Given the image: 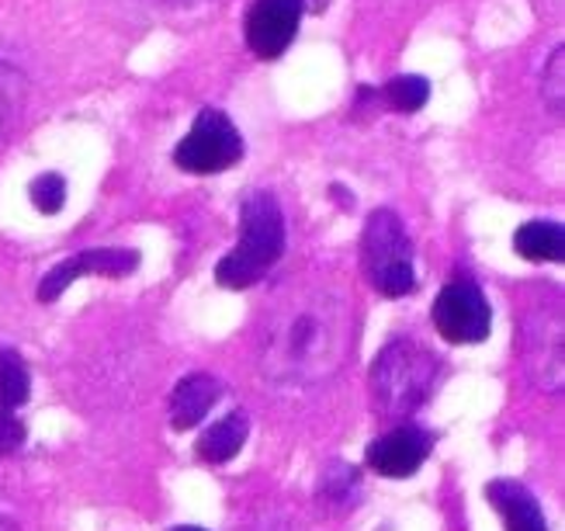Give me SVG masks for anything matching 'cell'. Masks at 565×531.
<instances>
[{"label": "cell", "mask_w": 565, "mask_h": 531, "mask_svg": "<svg viewBox=\"0 0 565 531\" xmlns=\"http://www.w3.org/2000/svg\"><path fill=\"white\" fill-rule=\"evenodd\" d=\"M354 344V320L343 296L312 293L302 296L271 320L264 330L260 372L275 385L306 390L333 379Z\"/></svg>", "instance_id": "6da1fadb"}, {"label": "cell", "mask_w": 565, "mask_h": 531, "mask_svg": "<svg viewBox=\"0 0 565 531\" xmlns=\"http://www.w3.org/2000/svg\"><path fill=\"white\" fill-rule=\"evenodd\" d=\"M285 212L271 191H250L239 205V244L215 264L223 288H250L275 268L285 254Z\"/></svg>", "instance_id": "7a4b0ae2"}, {"label": "cell", "mask_w": 565, "mask_h": 531, "mask_svg": "<svg viewBox=\"0 0 565 531\" xmlns=\"http://www.w3.org/2000/svg\"><path fill=\"white\" fill-rule=\"evenodd\" d=\"M361 268L367 285L385 299H403L416 288L413 240L392 209H375L361 230Z\"/></svg>", "instance_id": "3957f363"}, {"label": "cell", "mask_w": 565, "mask_h": 531, "mask_svg": "<svg viewBox=\"0 0 565 531\" xmlns=\"http://www.w3.org/2000/svg\"><path fill=\"white\" fill-rule=\"evenodd\" d=\"M437 385V361L413 341H392L372 365V393L385 414H413Z\"/></svg>", "instance_id": "277c9868"}, {"label": "cell", "mask_w": 565, "mask_h": 531, "mask_svg": "<svg viewBox=\"0 0 565 531\" xmlns=\"http://www.w3.org/2000/svg\"><path fill=\"white\" fill-rule=\"evenodd\" d=\"M247 147L233 126V118L218 108H202L194 115L188 136L174 147V163L188 174H223L243 160Z\"/></svg>", "instance_id": "5b68a950"}, {"label": "cell", "mask_w": 565, "mask_h": 531, "mask_svg": "<svg viewBox=\"0 0 565 531\" xmlns=\"http://www.w3.org/2000/svg\"><path fill=\"white\" fill-rule=\"evenodd\" d=\"M434 327L448 344H482L493 330V309L476 282L458 278L437 293Z\"/></svg>", "instance_id": "8992f818"}, {"label": "cell", "mask_w": 565, "mask_h": 531, "mask_svg": "<svg viewBox=\"0 0 565 531\" xmlns=\"http://www.w3.org/2000/svg\"><path fill=\"white\" fill-rule=\"evenodd\" d=\"M302 0H254L243 18V39L257 60H278L299 35L302 25Z\"/></svg>", "instance_id": "52a82bcc"}, {"label": "cell", "mask_w": 565, "mask_h": 531, "mask_svg": "<svg viewBox=\"0 0 565 531\" xmlns=\"http://www.w3.org/2000/svg\"><path fill=\"white\" fill-rule=\"evenodd\" d=\"M139 272V251L129 247H94L84 254H73L45 272L39 285V302H56L77 278H129Z\"/></svg>", "instance_id": "ba28073f"}, {"label": "cell", "mask_w": 565, "mask_h": 531, "mask_svg": "<svg viewBox=\"0 0 565 531\" xmlns=\"http://www.w3.org/2000/svg\"><path fill=\"white\" fill-rule=\"evenodd\" d=\"M434 438L420 427H396L385 431L364 452V466L385 479H406L427 463Z\"/></svg>", "instance_id": "9c48e42d"}, {"label": "cell", "mask_w": 565, "mask_h": 531, "mask_svg": "<svg viewBox=\"0 0 565 531\" xmlns=\"http://www.w3.org/2000/svg\"><path fill=\"white\" fill-rule=\"evenodd\" d=\"M223 396V385H218L215 375H205V372H191L184 375L174 393H170V403H167V417H170V427L174 431H191L199 427L209 410L215 406V400Z\"/></svg>", "instance_id": "30bf717a"}, {"label": "cell", "mask_w": 565, "mask_h": 531, "mask_svg": "<svg viewBox=\"0 0 565 531\" xmlns=\"http://www.w3.org/2000/svg\"><path fill=\"white\" fill-rule=\"evenodd\" d=\"M486 493H489V503L500 511L507 531H548L542 507H537V500L521 487V482L497 479V482H489Z\"/></svg>", "instance_id": "8fae6325"}, {"label": "cell", "mask_w": 565, "mask_h": 531, "mask_svg": "<svg viewBox=\"0 0 565 531\" xmlns=\"http://www.w3.org/2000/svg\"><path fill=\"white\" fill-rule=\"evenodd\" d=\"M430 102V81L420 74H403L392 77L382 87H361L358 91V108H385V111H399V115H413L420 111Z\"/></svg>", "instance_id": "7c38bea8"}, {"label": "cell", "mask_w": 565, "mask_h": 531, "mask_svg": "<svg viewBox=\"0 0 565 531\" xmlns=\"http://www.w3.org/2000/svg\"><path fill=\"white\" fill-rule=\"evenodd\" d=\"M247 438H250V421H247V414L236 410V414L212 424L202 438L194 442V455L209 466H226L230 458H236L239 448L247 445Z\"/></svg>", "instance_id": "4fadbf2b"}, {"label": "cell", "mask_w": 565, "mask_h": 531, "mask_svg": "<svg viewBox=\"0 0 565 531\" xmlns=\"http://www.w3.org/2000/svg\"><path fill=\"white\" fill-rule=\"evenodd\" d=\"M513 251H518L524 261H562L565 257V233L558 223H545L534 220L524 223L518 233H513Z\"/></svg>", "instance_id": "5bb4252c"}, {"label": "cell", "mask_w": 565, "mask_h": 531, "mask_svg": "<svg viewBox=\"0 0 565 531\" xmlns=\"http://www.w3.org/2000/svg\"><path fill=\"white\" fill-rule=\"evenodd\" d=\"M32 396V375L14 348H0V410H18Z\"/></svg>", "instance_id": "9a60e30c"}, {"label": "cell", "mask_w": 565, "mask_h": 531, "mask_svg": "<svg viewBox=\"0 0 565 531\" xmlns=\"http://www.w3.org/2000/svg\"><path fill=\"white\" fill-rule=\"evenodd\" d=\"M29 98V81L18 66L0 63V136L11 129V123L21 115V105Z\"/></svg>", "instance_id": "2e32d148"}, {"label": "cell", "mask_w": 565, "mask_h": 531, "mask_svg": "<svg viewBox=\"0 0 565 531\" xmlns=\"http://www.w3.org/2000/svg\"><path fill=\"white\" fill-rule=\"evenodd\" d=\"M29 199H32V205L42 212V215H56L63 205H66V178H60V174H39L32 184H29Z\"/></svg>", "instance_id": "e0dca14e"}, {"label": "cell", "mask_w": 565, "mask_h": 531, "mask_svg": "<svg viewBox=\"0 0 565 531\" xmlns=\"http://www.w3.org/2000/svg\"><path fill=\"white\" fill-rule=\"evenodd\" d=\"M565 45H555L548 63H545V74H542V98L548 105V111L562 115L565 111Z\"/></svg>", "instance_id": "ac0fdd59"}, {"label": "cell", "mask_w": 565, "mask_h": 531, "mask_svg": "<svg viewBox=\"0 0 565 531\" xmlns=\"http://www.w3.org/2000/svg\"><path fill=\"white\" fill-rule=\"evenodd\" d=\"M24 438H29V427L21 424V417L14 414V410H0V458L14 455Z\"/></svg>", "instance_id": "d6986e66"}, {"label": "cell", "mask_w": 565, "mask_h": 531, "mask_svg": "<svg viewBox=\"0 0 565 531\" xmlns=\"http://www.w3.org/2000/svg\"><path fill=\"white\" fill-rule=\"evenodd\" d=\"M330 4H333V0H302V8H306V11H312V14H323Z\"/></svg>", "instance_id": "ffe728a7"}, {"label": "cell", "mask_w": 565, "mask_h": 531, "mask_svg": "<svg viewBox=\"0 0 565 531\" xmlns=\"http://www.w3.org/2000/svg\"><path fill=\"white\" fill-rule=\"evenodd\" d=\"M167 8H194V4H205V0H160Z\"/></svg>", "instance_id": "44dd1931"}, {"label": "cell", "mask_w": 565, "mask_h": 531, "mask_svg": "<svg viewBox=\"0 0 565 531\" xmlns=\"http://www.w3.org/2000/svg\"><path fill=\"white\" fill-rule=\"evenodd\" d=\"M0 531H18V528H14V524H11L8 518H0Z\"/></svg>", "instance_id": "7402d4cb"}, {"label": "cell", "mask_w": 565, "mask_h": 531, "mask_svg": "<svg viewBox=\"0 0 565 531\" xmlns=\"http://www.w3.org/2000/svg\"><path fill=\"white\" fill-rule=\"evenodd\" d=\"M174 531H205V528H194V524H181V528H174Z\"/></svg>", "instance_id": "603a6c76"}]
</instances>
